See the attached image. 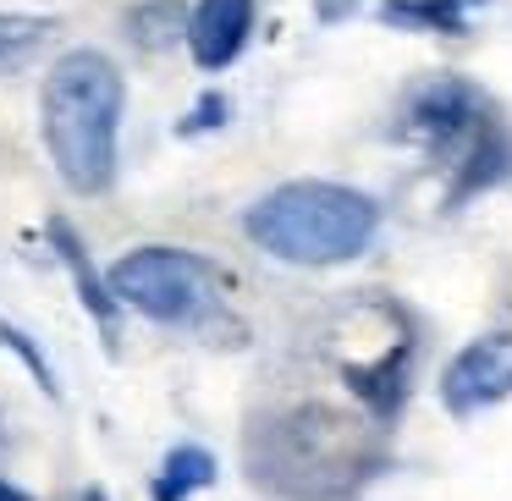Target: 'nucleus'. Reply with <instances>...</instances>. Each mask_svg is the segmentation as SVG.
Listing matches in <instances>:
<instances>
[{
	"mask_svg": "<svg viewBox=\"0 0 512 501\" xmlns=\"http://www.w3.org/2000/svg\"><path fill=\"white\" fill-rule=\"evenodd\" d=\"M122 105H127V83L105 50H67L39 89L45 155L61 171V182L83 199H100V193L116 188Z\"/></svg>",
	"mask_w": 512,
	"mask_h": 501,
	"instance_id": "obj_1",
	"label": "nucleus"
},
{
	"mask_svg": "<svg viewBox=\"0 0 512 501\" xmlns=\"http://www.w3.org/2000/svg\"><path fill=\"white\" fill-rule=\"evenodd\" d=\"M243 232L259 254L281 259V265L325 270L347 265L375 243L380 204L347 182H281L248 204Z\"/></svg>",
	"mask_w": 512,
	"mask_h": 501,
	"instance_id": "obj_2",
	"label": "nucleus"
},
{
	"mask_svg": "<svg viewBox=\"0 0 512 501\" xmlns=\"http://www.w3.org/2000/svg\"><path fill=\"white\" fill-rule=\"evenodd\" d=\"M105 287L122 309L144 314L155 325H199L215 314V270L204 254L188 248H166V243H144L127 248L111 270H105Z\"/></svg>",
	"mask_w": 512,
	"mask_h": 501,
	"instance_id": "obj_3",
	"label": "nucleus"
},
{
	"mask_svg": "<svg viewBox=\"0 0 512 501\" xmlns=\"http://www.w3.org/2000/svg\"><path fill=\"white\" fill-rule=\"evenodd\" d=\"M490 122H496V116H490L485 94H479L468 78H435L408 100V133L419 138L424 149L452 155V160L463 155Z\"/></svg>",
	"mask_w": 512,
	"mask_h": 501,
	"instance_id": "obj_4",
	"label": "nucleus"
},
{
	"mask_svg": "<svg viewBox=\"0 0 512 501\" xmlns=\"http://www.w3.org/2000/svg\"><path fill=\"white\" fill-rule=\"evenodd\" d=\"M512 397V331L474 336L441 375V402L452 413H479Z\"/></svg>",
	"mask_w": 512,
	"mask_h": 501,
	"instance_id": "obj_5",
	"label": "nucleus"
},
{
	"mask_svg": "<svg viewBox=\"0 0 512 501\" xmlns=\"http://www.w3.org/2000/svg\"><path fill=\"white\" fill-rule=\"evenodd\" d=\"M254 0H199L188 17V56L199 72H226L254 39Z\"/></svg>",
	"mask_w": 512,
	"mask_h": 501,
	"instance_id": "obj_6",
	"label": "nucleus"
},
{
	"mask_svg": "<svg viewBox=\"0 0 512 501\" xmlns=\"http://www.w3.org/2000/svg\"><path fill=\"white\" fill-rule=\"evenodd\" d=\"M50 243H56L61 265L72 270V287H78V298H83V309H89V320L100 325L105 347L116 353V342H122V303L111 298V287H105V276L94 270V259H89V248H83V237L72 232L67 221H50Z\"/></svg>",
	"mask_w": 512,
	"mask_h": 501,
	"instance_id": "obj_7",
	"label": "nucleus"
},
{
	"mask_svg": "<svg viewBox=\"0 0 512 501\" xmlns=\"http://www.w3.org/2000/svg\"><path fill=\"white\" fill-rule=\"evenodd\" d=\"M56 17H34V12H0V78L28 72L56 39Z\"/></svg>",
	"mask_w": 512,
	"mask_h": 501,
	"instance_id": "obj_8",
	"label": "nucleus"
},
{
	"mask_svg": "<svg viewBox=\"0 0 512 501\" xmlns=\"http://www.w3.org/2000/svg\"><path fill=\"white\" fill-rule=\"evenodd\" d=\"M347 386H353L375 413H386V419H391L397 402H402V391H408V342H397L380 364H364V369L353 364V369H347Z\"/></svg>",
	"mask_w": 512,
	"mask_h": 501,
	"instance_id": "obj_9",
	"label": "nucleus"
},
{
	"mask_svg": "<svg viewBox=\"0 0 512 501\" xmlns=\"http://www.w3.org/2000/svg\"><path fill=\"white\" fill-rule=\"evenodd\" d=\"M215 485V457L204 446H177L155 474V501H188Z\"/></svg>",
	"mask_w": 512,
	"mask_h": 501,
	"instance_id": "obj_10",
	"label": "nucleus"
},
{
	"mask_svg": "<svg viewBox=\"0 0 512 501\" xmlns=\"http://www.w3.org/2000/svg\"><path fill=\"white\" fill-rule=\"evenodd\" d=\"M188 34V6L182 0H144V6H133L127 12V39H133L138 50H171L177 39Z\"/></svg>",
	"mask_w": 512,
	"mask_h": 501,
	"instance_id": "obj_11",
	"label": "nucleus"
},
{
	"mask_svg": "<svg viewBox=\"0 0 512 501\" xmlns=\"http://www.w3.org/2000/svg\"><path fill=\"white\" fill-rule=\"evenodd\" d=\"M386 23L457 34V28H463V0H386Z\"/></svg>",
	"mask_w": 512,
	"mask_h": 501,
	"instance_id": "obj_12",
	"label": "nucleus"
},
{
	"mask_svg": "<svg viewBox=\"0 0 512 501\" xmlns=\"http://www.w3.org/2000/svg\"><path fill=\"white\" fill-rule=\"evenodd\" d=\"M0 347H6V353H17V358H23V364H28V375L39 380V391H45V397H61L56 375H50L45 353H39V347H34V336H28V331H17V325H6V320H0Z\"/></svg>",
	"mask_w": 512,
	"mask_h": 501,
	"instance_id": "obj_13",
	"label": "nucleus"
},
{
	"mask_svg": "<svg viewBox=\"0 0 512 501\" xmlns=\"http://www.w3.org/2000/svg\"><path fill=\"white\" fill-rule=\"evenodd\" d=\"M226 116H232V105H226L221 94H204V100L193 105L188 116H182V127H177V133H182V138H188V133H210V127H221Z\"/></svg>",
	"mask_w": 512,
	"mask_h": 501,
	"instance_id": "obj_14",
	"label": "nucleus"
},
{
	"mask_svg": "<svg viewBox=\"0 0 512 501\" xmlns=\"http://www.w3.org/2000/svg\"><path fill=\"white\" fill-rule=\"evenodd\" d=\"M358 0H320V6H314V12H320V23H342L347 12H353Z\"/></svg>",
	"mask_w": 512,
	"mask_h": 501,
	"instance_id": "obj_15",
	"label": "nucleus"
},
{
	"mask_svg": "<svg viewBox=\"0 0 512 501\" xmlns=\"http://www.w3.org/2000/svg\"><path fill=\"white\" fill-rule=\"evenodd\" d=\"M0 501H34V496H28V490H17V485H6V479H0Z\"/></svg>",
	"mask_w": 512,
	"mask_h": 501,
	"instance_id": "obj_16",
	"label": "nucleus"
},
{
	"mask_svg": "<svg viewBox=\"0 0 512 501\" xmlns=\"http://www.w3.org/2000/svg\"><path fill=\"white\" fill-rule=\"evenodd\" d=\"M83 501H105V496H100V490H89V496H83Z\"/></svg>",
	"mask_w": 512,
	"mask_h": 501,
	"instance_id": "obj_17",
	"label": "nucleus"
}]
</instances>
